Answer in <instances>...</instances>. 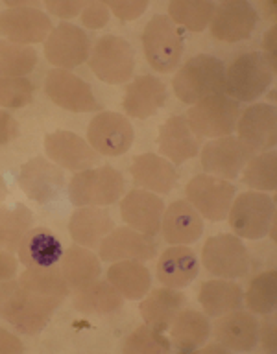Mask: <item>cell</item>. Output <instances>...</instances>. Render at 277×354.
Returning a JSON list of instances; mask_svg holds the SVG:
<instances>
[{
	"mask_svg": "<svg viewBox=\"0 0 277 354\" xmlns=\"http://www.w3.org/2000/svg\"><path fill=\"white\" fill-rule=\"evenodd\" d=\"M17 260L11 257V253H6V251H0V282L11 281L17 273Z\"/></svg>",
	"mask_w": 277,
	"mask_h": 354,
	"instance_id": "obj_50",
	"label": "cell"
},
{
	"mask_svg": "<svg viewBox=\"0 0 277 354\" xmlns=\"http://www.w3.org/2000/svg\"><path fill=\"white\" fill-rule=\"evenodd\" d=\"M37 65V52L32 46L0 39V76L24 77Z\"/></svg>",
	"mask_w": 277,
	"mask_h": 354,
	"instance_id": "obj_37",
	"label": "cell"
},
{
	"mask_svg": "<svg viewBox=\"0 0 277 354\" xmlns=\"http://www.w3.org/2000/svg\"><path fill=\"white\" fill-rule=\"evenodd\" d=\"M122 303H124V297L109 282L93 281L78 288V292L74 293V306L85 314H113L122 308Z\"/></svg>",
	"mask_w": 277,
	"mask_h": 354,
	"instance_id": "obj_34",
	"label": "cell"
},
{
	"mask_svg": "<svg viewBox=\"0 0 277 354\" xmlns=\"http://www.w3.org/2000/svg\"><path fill=\"white\" fill-rule=\"evenodd\" d=\"M54 28L48 15L37 8H8L0 11V35L15 44H33L44 41Z\"/></svg>",
	"mask_w": 277,
	"mask_h": 354,
	"instance_id": "obj_16",
	"label": "cell"
},
{
	"mask_svg": "<svg viewBox=\"0 0 277 354\" xmlns=\"http://www.w3.org/2000/svg\"><path fill=\"white\" fill-rule=\"evenodd\" d=\"M17 288L15 282H11V281H4V282H0V306H2V303L6 301V297L10 295L13 290Z\"/></svg>",
	"mask_w": 277,
	"mask_h": 354,
	"instance_id": "obj_52",
	"label": "cell"
},
{
	"mask_svg": "<svg viewBox=\"0 0 277 354\" xmlns=\"http://www.w3.org/2000/svg\"><path fill=\"white\" fill-rule=\"evenodd\" d=\"M199 304L204 306L207 317L220 315L240 310L244 301L242 288L231 281H207L199 288Z\"/></svg>",
	"mask_w": 277,
	"mask_h": 354,
	"instance_id": "obj_32",
	"label": "cell"
},
{
	"mask_svg": "<svg viewBox=\"0 0 277 354\" xmlns=\"http://www.w3.org/2000/svg\"><path fill=\"white\" fill-rule=\"evenodd\" d=\"M216 4L215 2H187L174 0L168 6V19L179 26H185L190 32H204L207 24L213 21Z\"/></svg>",
	"mask_w": 277,
	"mask_h": 354,
	"instance_id": "obj_38",
	"label": "cell"
},
{
	"mask_svg": "<svg viewBox=\"0 0 277 354\" xmlns=\"http://www.w3.org/2000/svg\"><path fill=\"white\" fill-rule=\"evenodd\" d=\"M80 17H82L83 26L89 30H98L109 22V10L104 2H89L80 13Z\"/></svg>",
	"mask_w": 277,
	"mask_h": 354,
	"instance_id": "obj_45",
	"label": "cell"
},
{
	"mask_svg": "<svg viewBox=\"0 0 277 354\" xmlns=\"http://www.w3.org/2000/svg\"><path fill=\"white\" fill-rule=\"evenodd\" d=\"M215 339L227 351H251L259 342V321L251 312H227L226 317L215 323Z\"/></svg>",
	"mask_w": 277,
	"mask_h": 354,
	"instance_id": "obj_22",
	"label": "cell"
},
{
	"mask_svg": "<svg viewBox=\"0 0 277 354\" xmlns=\"http://www.w3.org/2000/svg\"><path fill=\"white\" fill-rule=\"evenodd\" d=\"M172 339L176 343L177 351L193 353L198 351L211 334V323L207 315L196 310H179L176 319L172 323Z\"/></svg>",
	"mask_w": 277,
	"mask_h": 354,
	"instance_id": "obj_33",
	"label": "cell"
},
{
	"mask_svg": "<svg viewBox=\"0 0 277 354\" xmlns=\"http://www.w3.org/2000/svg\"><path fill=\"white\" fill-rule=\"evenodd\" d=\"M129 171L135 183L146 188L148 192L168 194L177 179L174 165L155 153L137 155Z\"/></svg>",
	"mask_w": 277,
	"mask_h": 354,
	"instance_id": "obj_30",
	"label": "cell"
},
{
	"mask_svg": "<svg viewBox=\"0 0 277 354\" xmlns=\"http://www.w3.org/2000/svg\"><path fill=\"white\" fill-rule=\"evenodd\" d=\"M240 115L237 100L226 94H215L199 100L187 111V122L198 137L220 138L233 133Z\"/></svg>",
	"mask_w": 277,
	"mask_h": 354,
	"instance_id": "obj_6",
	"label": "cell"
},
{
	"mask_svg": "<svg viewBox=\"0 0 277 354\" xmlns=\"http://www.w3.org/2000/svg\"><path fill=\"white\" fill-rule=\"evenodd\" d=\"M44 91L55 105L72 113H89L100 109V104L94 98L89 83L63 68H54L48 72Z\"/></svg>",
	"mask_w": 277,
	"mask_h": 354,
	"instance_id": "obj_14",
	"label": "cell"
},
{
	"mask_svg": "<svg viewBox=\"0 0 277 354\" xmlns=\"http://www.w3.org/2000/svg\"><path fill=\"white\" fill-rule=\"evenodd\" d=\"M100 259L104 262L120 260H150L157 254L154 238L135 231L132 227H118L107 234L98 245Z\"/></svg>",
	"mask_w": 277,
	"mask_h": 354,
	"instance_id": "obj_18",
	"label": "cell"
},
{
	"mask_svg": "<svg viewBox=\"0 0 277 354\" xmlns=\"http://www.w3.org/2000/svg\"><path fill=\"white\" fill-rule=\"evenodd\" d=\"M276 118L277 111L271 104L249 105L242 115L238 116L237 131L238 138L249 144L251 148L270 149L276 146Z\"/></svg>",
	"mask_w": 277,
	"mask_h": 354,
	"instance_id": "obj_21",
	"label": "cell"
},
{
	"mask_svg": "<svg viewBox=\"0 0 277 354\" xmlns=\"http://www.w3.org/2000/svg\"><path fill=\"white\" fill-rule=\"evenodd\" d=\"M87 137L91 148L98 155L118 157L132 148L135 133L126 116L113 111H104L91 120Z\"/></svg>",
	"mask_w": 277,
	"mask_h": 354,
	"instance_id": "obj_12",
	"label": "cell"
},
{
	"mask_svg": "<svg viewBox=\"0 0 277 354\" xmlns=\"http://www.w3.org/2000/svg\"><path fill=\"white\" fill-rule=\"evenodd\" d=\"M17 286L63 299L69 295V284H66L60 268H55V266H52V268H28L19 279Z\"/></svg>",
	"mask_w": 277,
	"mask_h": 354,
	"instance_id": "obj_40",
	"label": "cell"
},
{
	"mask_svg": "<svg viewBox=\"0 0 277 354\" xmlns=\"http://www.w3.org/2000/svg\"><path fill=\"white\" fill-rule=\"evenodd\" d=\"M226 66L209 54L193 55L172 80L174 93L183 104H196L215 94H224Z\"/></svg>",
	"mask_w": 277,
	"mask_h": 354,
	"instance_id": "obj_1",
	"label": "cell"
},
{
	"mask_svg": "<svg viewBox=\"0 0 277 354\" xmlns=\"http://www.w3.org/2000/svg\"><path fill=\"white\" fill-rule=\"evenodd\" d=\"M19 187L39 205H48L61 196L65 176L55 162H48L44 157H33L19 171Z\"/></svg>",
	"mask_w": 277,
	"mask_h": 354,
	"instance_id": "obj_13",
	"label": "cell"
},
{
	"mask_svg": "<svg viewBox=\"0 0 277 354\" xmlns=\"http://www.w3.org/2000/svg\"><path fill=\"white\" fill-rule=\"evenodd\" d=\"M165 203L159 196L144 190H132L120 201L122 220L135 231L155 236L161 231Z\"/></svg>",
	"mask_w": 277,
	"mask_h": 354,
	"instance_id": "obj_20",
	"label": "cell"
},
{
	"mask_svg": "<svg viewBox=\"0 0 277 354\" xmlns=\"http://www.w3.org/2000/svg\"><path fill=\"white\" fill-rule=\"evenodd\" d=\"M159 151L176 165L193 159L199 151V138L188 126L187 118L170 116L159 129Z\"/></svg>",
	"mask_w": 277,
	"mask_h": 354,
	"instance_id": "obj_25",
	"label": "cell"
},
{
	"mask_svg": "<svg viewBox=\"0 0 277 354\" xmlns=\"http://www.w3.org/2000/svg\"><path fill=\"white\" fill-rule=\"evenodd\" d=\"M242 183L255 190L274 192L277 185V155L276 151L251 157L242 168Z\"/></svg>",
	"mask_w": 277,
	"mask_h": 354,
	"instance_id": "obj_41",
	"label": "cell"
},
{
	"mask_svg": "<svg viewBox=\"0 0 277 354\" xmlns=\"http://www.w3.org/2000/svg\"><path fill=\"white\" fill-rule=\"evenodd\" d=\"M163 238L172 245H187V243L198 242L204 232V221L202 216L188 201H174L165 210V216L161 220Z\"/></svg>",
	"mask_w": 277,
	"mask_h": 354,
	"instance_id": "obj_23",
	"label": "cell"
},
{
	"mask_svg": "<svg viewBox=\"0 0 277 354\" xmlns=\"http://www.w3.org/2000/svg\"><path fill=\"white\" fill-rule=\"evenodd\" d=\"M276 35H277V28L271 26L268 32L265 33V39H262V46H265V54L270 57L271 61L277 59L276 55Z\"/></svg>",
	"mask_w": 277,
	"mask_h": 354,
	"instance_id": "obj_51",
	"label": "cell"
},
{
	"mask_svg": "<svg viewBox=\"0 0 277 354\" xmlns=\"http://www.w3.org/2000/svg\"><path fill=\"white\" fill-rule=\"evenodd\" d=\"M107 281L116 288V292L120 293L122 297L132 299V301L143 299L152 286L148 268L141 264L138 260L115 262V266H111L107 271Z\"/></svg>",
	"mask_w": 277,
	"mask_h": 354,
	"instance_id": "obj_31",
	"label": "cell"
},
{
	"mask_svg": "<svg viewBox=\"0 0 277 354\" xmlns=\"http://www.w3.org/2000/svg\"><path fill=\"white\" fill-rule=\"evenodd\" d=\"M168 351H170V342L166 339L165 334L150 325L135 328L124 343L126 354H159Z\"/></svg>",
	"mask_w": 277,
	"mask_h": 354,
	"instance_id": "obj_42",
	"label": "cell"
},
{
	"mask_svg": "<svg viewBox=\"0 0 277 354\" xmlns=\"http://www.w3.org/2000/svg\"><path fill=\"white\" fill-rule=\"evenodd\" d=\"M257 21H259L257 10L249 2L242 0L222 2L220 6H216L213 15L211 33L213 37L224 43H237L248 39L253 33Z\"/></svg>",
	"mask_w": 277,
	"mask_h": 354,
	"instance_id": "obj_17",
	"label": "cell"
},
{
	"mask_svg": "<svg viewBox=\"0 0 277 354\" xmlns=\"http://www.w3.org/2000/svg\"><path fill=\"white\" fill-rule=\"evenodd\" d=\"M44 149L55 165L72 171L89 170L98 162V153L72 131L50 133L44 138Z\"/></svg>",
	"mask_w": 277,
	"mask_h": 354,
	"instance_id": "obj_19",
	"label": "cell"
},
{
	"mask_svg": "<svg viewBox=\"0 0 277 354\" xmlns=\"http://www.w3.org/2000/svg\"><path fill=\"white\" fill-rule=\"evenodd\" d=\"M24 351L19 337H15L6 328H0V354H19Z\"/></svg>",
	"mask_w": 277,
	"mask_h": 354,
	"instance_id": "obj_49",
	"label": "cell"
},
{
	"mask_svg": "<svg viewBox=\"0 0 277 354\" xmlns=\"http://www.w3.org/2000/svg\"><path fill=\"white\" fill-rule=\"evenodd\" d=\"M63 257V248L46 227L30 229L19 245V259L28 268H52Z\"/></svg>",
	"mask_w": 277,
	"mask_h": 354,
	"instance_id": "obj_29",
	"label": "cell"
},
{
	"mask_svg": "<svg viewBox=\"0 0 277 354\" xmlns=\"http://www.w3.org/2000/svg\"><path fill=\"white\" fill-rule=\"evenodd\" d=\"M113 229L115 223L111 220L109 212L102 207H82L71 216L69 221V232L74 242L87 249L98 248L100 242Z\"/></svg>",
	"mask_w": 277,
	"mask_h": 354,
	"instance_id": "obj_27",
	"label": "cell"
},
{
	"mask_svg": "<svg viewBox=\"0 0 277 354\" xmlns=\"http://www.w3.org/2000/svg\"><path fill=\"white\" fill-rule=\"evenodd\" d=\"M259 6L268 21H271V22L276 21V4H274V2H260Z\"/></svg>",
	"mask_w": 277,
	"mask_h": 354,
	"instance_id": "obj_53",
	"label": "cell"
},
{
	"mask_svg": "<svg viewBox=\"0 0 277 354\" xmlns=\"http://www.w3.org/2000/svg\"><path fill=\"white\" fill-rule=\"evenodd\" d=\"M89 66L100 82L118 85L132 80L135 71V52L126 39L118 35H104L96 39Z\"/></svg>",
	"mask_w": 277,
	"mask_h": 354,
	"instance_id": "obj_5",
	"label": "cell"
},
{
	"mask_svg": "<svg viewBox=\"0 0 277 354\" xmlns=\"http://www.w3.org/2000/svg\"><path fill=\"white\" fill-rule=\"evenodd\" d=\"M276 74V61L262 52H246L226 71L224 93L237 102H253L270 87Z\"/></svg>",
	"mask_w": 277,
	"mask_h": 354,
	"instance_id": "obj_2",
	"label": "cell"
},
{
	"mask_svg": "<svg viewBox=\"0 0 277 354\" xmlns=\"http://www.w3.org/2000/svg\"><path fill=\"white\" fill-rule=\"evenodd\" d=\"M124 192V177L111 166L76 171L69 183V199L76 207H104L118 201Z\"/></svg>",
	"mask_w": 277,
	"mask_h": 354,
	"instance_id": "obj_4",
	"label": "cell"
},
{
	"mask_svg": "<svg viewBox=\"0 0 277 354\" xmlns=\"http://www.w3.org/2000/svg\"><path fill=\"white\" fill-rule=\"evenodd\" d=\"M188 203L209 221H222L231 209L235 187L226 179L199 174L187 183L185 188Z\"/></svg>",
	"mask_w": 277,
	"mask_h": 354,
	"instance_id": "obj_10",
	"label": "cell"
},
{
	"mask_svg": "<svg viewBox=\"0 0 277 354\" xmlns=\"http://www.w3.org/2000/svg\"><path fill=\"white\" fill-rule=\"evenodd\" d=\"M166 102V87L159 77L138 76L126 87L124 111L133 118H148L155 115Z\"/></svg>",
	"mask_w": 277,
	"mask_h": 354,
	"instance_id": "obj_24",
	"label": "cell"
},
{
	"mask_svg": "<svg viewBox=\"0 0 277 354\" xmlns=\"http://www.w3.org/2000/svg\"><path fill=\"white\" fill-rule=\"evenodd\" d=\"M185 306V295L176 288H157L152 293H146L141 303V315L146 325L165 332Z\"/></svg>",
	"mask_w": 277,
	"mask_h": 354,
	"instance_id": "obj_28",
	"label": "cell"
},
{
	"mask_svg": "<svg viewBox=\"0 0 277 354\" xmlns=\"http://www.w3.org/2000/svg\"><path fill=\"white\" fill-rule=\"evenodd\" d=\"M202 353L209 354V353H227V348L222 345V343H213V345H207L205 348H202Z\"/></svg>",
	"mask_w": 277,
	"mask_h": 354,
	"instance_id": "obj_54",
	"label": "cell"
},
{
	"mask_svg": "<svg viewBox=\"0 0 277 354\" xmlns=\"http://www.w3.org/2000/svg\"><path fill=\"white\" fill-rule=\"evenodd\" d=\"M276 221V201L260 192L240 194L229 209V227L238 238L260 240Z\"/></svg>",
	"mask_w": 277,
	"mask_h": 354,
	"instance_id": "obj_8",
	"label": "cell"
},
{
	"mask_svg": "<svg viewBox=\"0 0 277 354\" xmlns=\"http://www.w3.org/2000/svg\"><path fill=\"white\" fill-rule=\"evenodd\" d=\"M105 6L120 21H135L148 8V2H144V0H113V2H107Z\"/></svg>",
	"mask_w": 277,
	"mask_h": 354,
	"instance_id": "obj_44",
	"label": "cell"
},
{
	"mask_svg": "<svg viewBox=\"0 0 277 354\" xmlns=\"http://www.w3.org/2000/svg\"><path fill=\"white\" fill-rule=\"evenodd\" d=\"M61 301L63 297L32 292L26 288L17 286L0 306V315L10 325L15 326L17 332L33 336L46 326Z\"/></svg>",
	"mask_w": 277,
	"mask_h": 354,
	"instance_id": "obj_3",
	"label": "cell"
},
{
	"mask_svg": "<svg viewBox=\"0 0 277 354\" xmlns=\"http://www.w3.org/2000/svg\"><path fill=\"white\" fill-rule=\"evenodd\" d=\"M33 83L28 77L0 76V107L21 109L33 98Z\"/></svg>",
	"mask_w": 277,
	"mask_h": 354,
	"instance_id": "obj_43",
	"label": "cell"
},
{
	"mask_svg": "<svg viewBox=\"0 0 277 354\" xmlns=\"http://www.w3.org/2000/svg\"><path fill=\"white\" fill-rule=\"evenodd\" d=\"M268 317H265L262 323H259V336H260V345L265 351H270V353H276L277 347V336H276V315L274 312L266 314Z\"/></svg>",
	"mask_w": 277,
	"mask_h": 354,
	"instance_id": "obj_47",
	"label": "cell"
},
{
	"mask_svg": "<svg viewBox=\"0 0 277 354\" xmlns=\"http://www.w3.org/2000/svg\"><path fill=\"white\" fill-rule=\"evenodd\" d=\"M251 157H255V149L249 144L227 135L205 144L202 149V166L209 176L235 179Z\"/></svg>",
	"mask_w": 277,
	"mask_h": 354,
	"instance_id": "obj_11",
	"label": "cell"
},
{
	"mask_svg": "<svg viewBox=\"0 0 277 354\" xmlns=\"http://www.w3.org/2000/svg\"><path fill=\"white\" fill-rule=\"evenodd\" d=\"M87 4L89 2H82V0H55V2L50 0L44 6L52 15L61 17V19H72V17L80 15Z\"/></svg>",
	"mask_w": 277,
	"mask_h": 354,
	"instance_id": "obj_46",
	"label": "cell"
},
{
	"mask_svg": "<svg viewBox=\"0 0 277 354\" xmlns=\"http://www.w3.org/2000/svg\"><path fill=\"white\" fill-rule=\"evenodd\" d=\"M202 262L211 275L240 279L251 270V257L237 234H216L204 243Z\"/></svg>",
	"mask_w": 277,
	"mask_h": 354,
	"instance_id": "obj_9",
	"label": "cell"
},
{
	"mask_svg": "<svg viewBox=\"0 0 277 354\" xmlns=\"http://www.w3.org/2000/svg\"><path fill=\"white\" fill-rule=\"evenodd\" d=\"M17 135H19V124L15 122V118L10 113L0 109V144L10 142Z\"/></svg>",
	"mask_w": 277,
	"mask_h": 354,
	"instance_id": "obj_48",
	"label": "cell"
},
{
	"mask_svg": "<svg viewBox=\"0 0 277 354\" xmlns=\"http://www.w3.org/2000/svg\"><path fill=\"white\" fill-rule=\"evenodd\" d=\"M143 50L150 66L157 72L174 71L183 55V35L165 15H155L144 26Z\"/></svg>",
	"mask_w": 277,
	"mask_h": 354,
	"instance_id": "obj_7",
	"label": "cell"
},
{
	"mask_svg": "<svg viewBox=\"0 0 277 354\" xmlns=\"http://www.w3.org/2000/svg\"><path fill=\"white\" fill-rule=\"evenodd\" d=\"M6 196H8V187H6L4 177L0 176V203H2V201H4Z\"/></svg>",
	"mask_w": 277,
	"mask_h": 354,
	"instance_id": "obj_55",
	"label": "cell"
},
{
	"mask_svg": "<svg viewBox=\"0 0 277 354\" xmlns=\"http://www.w3.org/2000/svg\"><path fill=\"white\" fill-rule=\"evenodd\" d=\"M61 273L69 286L82 288L98 279L100 262L87 248L72 245L61 257Z\"/></svg>",
	"mask_w": 277,
	"mask_h": 354,
	"instance_id": "obj_35",
	"label": "cell"
},
{
	"mask_svg": "<svg viewBox=\"0 0 277 354\" xmlns=\"http://www.w3.org/2000/svg\"><path fill=\"white\" fill-rule=\"evenodd\" d=\"M89 37L82 28L61 22L60 26L50 32L44 43V55L46 59L57 68H74L83 65L89 59Z\"/></svg>",
	"mask_w": 277,
	"mask_h": 354,
	"instance_id": "obj_15",
	"label": "cell"
},
{
	"mask_svg": "<svg viewBox=\"0 0 277 354\" xmlns=\"http://www.w3.org/2000/svg\"><path fill=\"white\" fill-rule=\"evenodd\" d=\"M198 257L193 249L174 245L163 251L157 262V279L168 288H185L198 277Z\"/></svg>",
	"mask_w": 277,
	"mask_h": 354,
	"instance_id": "obj_26",
	"label": "cell"
},
{
	"mask_svg": "<svg viewBox=\"0 0 277 354\" xmlns=\"http://www.w3.org/2000/svg\"><path fill=\"white\" fill-rule=\"evenodd\" d=\"M32 223L33 214L24 205H17L15 209L0 207V251H19L22 238L32 229Z\"/></svg>",
	"mask_w": 277,
	"mask_h": 354,
	"instance_id": "obj_36",
	"label": "cell"
},
{
	"mask_svg": "<svg viewBox=\"0 0 277 354\" xmlns=\"http://www.w3.org/2000/svg\"><path fill=\"white\" fill-rule=\"evenodd\" d=\"M246 306L251 314L266 315L276 310L277 304V273L274 270L265 271L249 282L244 295Z\"/></svg>",
	"mask_w": 277,
	"mask_h": 354,
	"instance_id": "obj_39",
	"label": "cell"
}]
</instances>
